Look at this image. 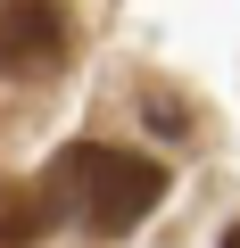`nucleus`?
Segmentation results:
<instances>
[{
  "label": "nucleus",
  "mask_w": 240,
  "mask_h": 248,
  "mask_svg": "<svg viewBox=\"0 0 240 248\" xmlns=\"http://www.w3.org/2000/svg\"><path fill=\"white\" fill-rule=\"evenodd\" d=\"M42 190H50V207L58 215H75V223H91V232H133L158 199H166V166L158 157H133V149H99V141H66L58 157H50V174H42Z\"/></svg>",
  "instance_id": "obj_1"
},
{
  "label": "nucleus",
  "mask_w": 240,
  "mask_h": 248,
  "mask_svg": "<svg viewBox=\"0 0 240 248\" xmlns=\"http://www.w3.org/2000/svg\"><path fill=\"white\" fill-rule=\"evenodd\" d=\"M75 50V25L58 0H9L0 9V75H50Z\"/></svg>",
  "instance_id": "obj_2"
},
{
  "label": "nucleus",
  "mask_w": 240,
  "mask_h": 248,
  "mask_svg": "<svg viewBox=\"0 0 240 248\" xmlns=\"http://www.w3.org/2000/svg\"><path fill=\"white\" fill-rule=\"evenodd\" d=\"M50 215H58V207H50L42 182H0V248H25Z\"/></svg>",
  "instance_id": "obj_3"
},
{
  "label": "nucleus",
  "mask_w": 240,
  "mask_h": 248,
  "mask_svg": "<svg viewBox=\"0 0 240 248\" xmlns=\"http://www.w3.org/2000/svg\"><path fill=\"white\" fill-rule=\"evenodd\" d=\"M149 124H158V133H191V108H174V99H149Z\"/></svg>",
  "instance_id": "obj_4"
},
{
  "label": "nucleus",
  "mask_w": 240,
  "mask_h": 248,
  "mask_svg": "<svg viewBox=\"0 0 240 248\" xmlns=\"http://www.w3.org/2000/svg\"><path fill=\"white\" fill-rule=\"evenodd\" d=\"M224 248H240V223H224Z\"/></svg>",
  "instance_id": "obj_5"
}]
</instances>
